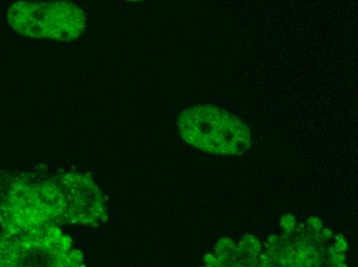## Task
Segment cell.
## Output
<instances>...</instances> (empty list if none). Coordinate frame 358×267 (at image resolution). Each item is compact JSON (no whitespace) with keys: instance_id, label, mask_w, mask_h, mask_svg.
<instances>
[{"instance_id":"cell-7","label":"cell","mask_w":358,"mask_h":267,"mask_svg":"<svg viewBox=\"0 0 358 267\" xmlns=\"http://www.w3.org/2000/svg\"><path fill=\"white\" fill-rule=\"evenodd\" d=\"M333 247L337 253H343V252L346 251L347 243L345 242L344 236H343V234L336 236V244L335 246Z\"/></svg>"},{"instance_id":"cell-10","label":"cell","mask_w":358,"mask_h":267,"mask_svg":"<svg viewBox=\"0 0 358 267\" xmlns=\"http://www.w3.org/2000/svg\"><path fill=\"white\" fill-rule=\"evenodd\" d=\"M333 234H331V230L329 229H323L322 230V236L325 238V240H329V238H331Z\"/></svg>"},{"instance_id":"cell-11","label":"cell","mask_w":358,"mask_h":267,"mask_svg":"<svg viewBox=\"0 0 358 267\" xmlns=\"http://www.w3.org/2000/svg\"><path fill=\"white\" fill-rule=\"evenodd\" d=\"M132 1H137V0H132Z\"/></svg>"},{"instance_id":"cell-4","label":"cell","mask_w":358,"mask_h":267,"mask_svg":"<svg viewBox=\"0 0 358 267\" xmlns=\"http://www.w3.org/2000/svg\"><path fill=\"white\" fill-rule=\"evenodd\" d=\"M262 252V244L259 240L245 234L237 246V266H255L257 257Z\"/></svg>"},{"instance_id":"cell-6","label":"cell","mask_w":358,"mask_h":267,"mask_svg":"<svg viewBox=\"0 0 358 267\" xmlns=\"http://www.w3.org/2000/svg\"><path fill=\"white\" fill-rule=\"evenodd\" d=\"M281 225L287 232H292L296 227V218L292 215L287 214L281 218Z\"/></svg>"},{"instance_id":"cell-9","label":"cell","mask_w":358,"mask_h":267,"mask_svg":"<svg viewBox=\"0 0 358 267\" xmlns=\"http://www.w3.org/2000/svg\"><path fill=\"white\" fill-rule=\"evenodd\" d=\"M204 264L205 266H220V261H218L217 258L211 255V254H207V255H205Z\"/></svg>"},{"instance_id":"cell-3","label":"cell","mask_w":358,"mask_h":267,"mask_svg":"<svg viewBox=\"0 0 358 267\" xmlns=\"http://www.w3.org/2000/svg\"><path fill=\"white\" fill-rule=\"evenodd\" d=\"M15 31L36 38L69 41L80 38L86 28V15L65 1H18L8 12Z\"/></svg>"},{"instance_id":"cell-5","label":"cell","mask_w":358,"mask_h":267,"mask_svg":"<svg viewBox=\"0 0 358 267\" xmlns=\"http://www.w3.org/2000/svg\"><path fill=\"white\" fill-rule=\"evenodd\" d=\"M215 255L220 266H237V245L231 238L217 241Z\"/></svg>"},{"instance_id":"cell-1","label":"cell","mask_w":358,"mask_h":267,"mask_svg":"<svg viewBox=\"0 0 358 267\" xmlns=\"http://www.w3.org/2000/svg\"><path fill=\"white\" fill-rule=\"evenodd\" d=\"M76 176L34 182L0 172L1 236L15 238L48 224L76 222Z\"/></svg>"},{"instance_id":"cell-8","label":"cell","mask_w":358,"mask_h":267,"mask_svg":"<svg viewBox=\"0 0 358 267\" xmlns=\"http://www.w3.org/2000/svg\"><path fill=\"white\" fill-rule=\"evenodd\" d=\"M308 224H309L310 229H315L316 231H320L322 229V221L317 217H310L308 219Z\"/></svg>"},{"instance_id":"cell-2","label":"cell","mask_w":358,"mask_h":267,"mask_svg":"<svg viewBox=\"0 0 358 267\" xmlns=\"http://www.w3.org/2000/svg\"><path fill=\"white\" fill-rule=\"evenodd\" d=\"M178 125L183 140L204 153L238 156L250 147L248 125L222 108L192 106L179 115Z\"/></svg>"}]
</instances>
